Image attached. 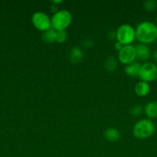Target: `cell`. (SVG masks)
I'll return each mask as SVG.
<instances>
[{
    "instance_id": "obj_5",
    "label": "cell",
    "mask_w": 157,
    "mask_h": 157,
    "mask_svg": "<svg viewBox=\"0 0 157 157\" xmlns=\"http://www.w3.org/2000/svg\"><path fill=\"white\" fill-rule=\"evenodd\" d=\"M138 78L140 81L150 83L157 80V64L146 61L141 64Z\"/></svg>"
},
{
    "instance_id": "obj_10",
    "label": "cell",
    "mask_w": 157,
    "mask_h": 157,
    "mask_svg": "<svg viewBox=\"0 0 157 157\" xmlns=\"http://www.w3.org/2000/svg\"><path fill=\"white\" fill-rule=\"evenodd\" d=\"M134 90L137 96L141 97V98L146 97L150 92V84L149 83L140 81L135 85Z\"/></svg>"
},
{
    "instance_id": "obj_11",
    "label": "cell",
    "mask_w": 157,
    "mask_h": 157,
    "mask_svg": "<svg viewBox=\"0 0 157 157\" xmlns=\"http://www.w3.org/2000/svg\"><path fill=\"white\" fill-rule=\"evenodd\" d=\"M69 58L70 61L74 64H78L81 62L82 59L83 58V51L78 46H75L72 48L69 53Z\"/></svg>"
},
{
    "instance_id": "obj_19",
    "label": "cell",
    "mask_w": 157,
    "mask_h": 157,
    "mask_svg": "<svg viewBox=\"0 0 157 157\" xmlns=\"http://www.w3.org/2000/svg\"><path fill=\"white\" fill-rule=\"evenodd\" d=\"M94 44V41L92 40L89 39V38H86V39L83 40V48H92Z\"/></svg>"
},
{
    "instance_id": "obj_2",
    "label": "cell",
    "mask_w": 157,
    "mask_h": 157,
    "mask_svg": "<svg viewBox=\"0 0 157 157\" xmlns=\"http://www.w3.org/2000/svg\"><path fill=\"white\" fill-rule=\"evenodd\" d=\"M155 131V125L152 120L143 118L137 121L132 128V133L137 139L145 140L150 137Z\"/></svg>"
},
{
    "instance_id": "obj_15",
    "label": "cell",
    "mask_w": 157,
    "mask_h": 157,
    "mask_svg": "<svg viewBox=\"0 0 157 157\" xmlns=\"http://www.w3.org/2000/svg\"><path fill=\"white\" fill-rule=\"evenodd\" d=\"M105 68L109 71H113L118 67V61L114 57L110 56L107 58V59L105 61Z\"/></svg>"
},
{
    "instance_id": "obj_22",
    "label": "cell",
    "mask_w": 157,
    "mask_h": 157,
    "mask_svg": "<svg viewBox=\"0 0 157 157\" xmlns=\"http://www.w3.org/2000/svg\"><path fill=\"white\" fill-rule=\"evenodd\" d=\"M50 9H51V11H52V12H53V14L55 13V12H56L57 11H58V6H55V5H52V6H51Z\"/></svg>"
},
{
    "instance_id": "obj_25",
    "label": "cell",
    "mask_w": 157,
    "mask_h": 157,
    "mask_svg": "<svg viewBox=\"0 0 157 157\" xmlns=\"http://www.w3.org/2000/svg\"><path fill=\"white\" fill-rule=\"evenodd\" d=\"M155 21H156V23H157V16H156V18H155Z\"/></svg>"
},
{
    "instance_id": "obj_4",
    "label": "cell",
    "mask_w": 157,
    "mask_h": 157,
    "mask_svg": "<svg viewBox=\"0 0 157 157\" xmlns=\"http://www.w3.org/2000/svg\"><path fill=\"white\" fill-rule=\"evenodd\" d=\"M116 41L121 43L123 45L132 44L135 39V29L131 25H120L115 31Z\"/></svg>"
},
{
    "instance_id": "obj_17",
    "label": "cell",
    "mask_w": 157,
    "mask_h": 157,
    "mask_svg": "<svg viewBox=\"0 0 157 157\" xmlns=\"http://www.w3.org/2000/svg\"><path fill=\"white\" fill-rule=\"evenodd\" d=\"M143 107H142L139 104H136V105H134L133 107H131L130 110V114L133 117H138L143 113Z\"/></svg>"
},
{
    "instance_id": "obj_6",
    "label": "cell",
    "mask_w": 157,
    "mask_h": 157,
    "mask_svg": "<svg viewBox=\"0 0 157 157\" xmlns=\"http://www.w3.org/2000/svg\"><path fill=\"white\" fill-rule=\"evenodd\" d=\"M32 23L34 27L41 32H46L52 28L51 18L46 12L38 11L32 15Z\"/></svg>"
},
{
    "instance_id": "obj_23",
    "label": "cell",
    "mask_w": 157,
    "mask_h": 157,
    "mask_svg": "<svg viewBox=\"0 0 157 157\" xmlns=\"http://www.w3.org/2000/svg\"><path fill=\"white\" fill-rule=\"evenodd\" d=\"M152 58H153L154 61L157 63V49L154 51L153 53H152Z\"/></svg>"
},
{
    "instance_id": "obj_13",
    "label": "cell",
    "mask_w": 157,
    "mask_h": 157,
    "mask_svg": "<svg viewBox=\"0 0 157 157\" xmlns=\"http://www.w3.org/2000/svg\"><path fill=\"white\" fill-rule=\"evenodd\" d=\"M104 136L108 141L116 142L120 138V132L115 127H109L105 130Z\"/></svg>"
},
{
    "instance_id": "obj_24",
    "label": "cell",
    "mask_w": 157,
    "mask_h": 157,
    "mask_svg": "<svg viewBox=\"0 0 157 157\" xmlns=\"http://www.w3.org/2000/svg\"><path fill=\"white\" fill-rule=\"evenodd\" d=\"M52 2L53 3L54 5H55V6H57V4H60V3L62 2V0H58V1H56V0H54V1H52Z\"/></svg>"
},
{
    "instance_id": "obj_20",
    "label": "cell",
    "mask_w": 157,
    "mask_h": 157,
    "mask_svg": "<svg viewBox=\"0 0 157 157\" xmlns=\"http://www.w3.org/2000/svg\"><path fill=\"white\" fill-rule=\"evenodd\" d=\"M123 46L124 45H123V44H122L120 42H119V41H116V42L114 44V48H115V50H117L118 52H119V51L123 48Z\"/></svg>"
},
{
    "instance_id": "obj_14",
    "label": "cell",
    "mask_w": 157,
    "mask_h": 157,
    "mask_svg": "<svg viewBox=\"0 0 157 157\" xmlns=\"http://www.w3.org/2000/svg\"><path fill=\"white\" fill-rule=\"evenodd\" d=\"M56 33L57 31L51 28L49 30L46 31L42 34V39L46 43L56 42Z\"/></svg>"
},
{
    "instance_id": "obj_1",
    "label": "cell",
    "mask_w": 157,
    "mask_h": 157,
    "mask_svg": "<svg viewBox=\"0 0 157 157\" xmlns=\"http://www.w3.org/2000/svg\"><path fill=\"white\" fill-rule=\"evenodd\" d=\"M135 29V39L139 43L148 45L157 39V25L152 21H142Z\"/></svg>"
},
{
    "instance_id": "obj_3",
    "label": "cell",
    "mask_w": 157,
    "mask_h": 157,
    "mask_svg": "<svg viewBox=\"0 0 157 157\" xmlns=\"http://www.w3.org/2000/svg\"><path fill=\"white\" fill-rule=\"evenodd\" d=\"M72 15L66 9H60L51 17L52 29L56 31H65L72 23Z\"/></svg>"
},
{
    "instance_id": "obj_26",
    "label": "cell",
    "mask_w": 157,
    "mask_h": 157,
    "mask_svg": "<svg viewBox=\"0 0 157 157\" xmlns=\"http://www.w3.org/2000/svg\"><path fill=\"white\" fill-rule=\"evenodd\" d=\"M156 127H157V123H156Z\"/></svg>"
},
{
    "instance_id": "obj_7",
    "label": "cell",
    "mask_w": 157,
    "mask_h": 157,
    "mask_svg": "<svg viewBox=\"0 0 157 157\" xmlns=\"http://www.w3.org/2000/svg\"><path fill=\"white\" fill-rule=\"evenodd\" d=\"M118 59L122 64L126 65L135 61L136 52H135V46L132 44L123 46V48L118 53Z\"/></svg>"
},
{
    "instance_id": "obj_18",
    "label": "cell",
    "mask_w": 157,
    "mask_h": 157,
    "mask_svg": "<svg viewBox=\"0 0 157 157\" xmlns=\"http://www.w3.org/2000/svg\"><path fill=\"white\" fill-rule=\"evenodd\" d=\"M67 39V33L66 31H57L56 42L63 43Z\"/></svg>"
},
{
    "instance_id": "obj_8",
    "label": "cell",
    "mask_w": 157,
    "mask_h": 157,
    "mask_svg": "<svg viewBox=\"0 0 157 157\" xmlns=\"http://www.w3.org/2000/svg\"><path fill=\"white\" fill-rule=\"evenodd\" d=\"M136 52V58L143 61H146L151 57V50L147 44L139 43L135 46Z\"/></svg>"
},
{
    "instance_id": "obj_12",
    "label": "cell",
    "mask_w": 157,
    "mask_h": 157,
    "mask_svg": "<svg viewBox=\"0 0 157 157\" xmlns=\"http://www.w3.org/2000/svg\"><path fill=\"white\" fill-rule=\"evenodd\" d=\"M140 66H141V64L137 62V61H134V62L131 63V64H127L126 66V67H125V73L128 76L132 77V78L138 77Z\"/></svg>"
},
{
    "instance_id": "obj_21",
    "label": "cell",
    "mask_w": 157,
    "mask_h": 157,
    "mask_svg": "<svg viewBox=\"0 0 157 157\" xmlns=\"http://www.w3.org/2000/svg\"><path fill=\"white\" fill-rule=\"evenodd\" d=\"M109 38L112 40L116 39V36H115V32H114V31H110L109 33Z\"/></svg>"
},
{
    "instance_id": "obj_16",
    "label": "cell",
    "mask_w": 157,
    "mask_h": 157,
    "mask_svg": "<svg viewBox=\"0 0 157 157\" xmlns=\"http://www.w3.org/2000/svg\"><path fill=\"white\" fill-rule=\"evenodd\" d=\"M143 7L148 12L154 11L157 7V2L155 0H147L143 3Z\"/></svg>"
},
{
    "instance_id": "obj_9",
    "label": "cell",
    "mask_w": 157,
    "mask_h": 157,
    "mask_svg": "<svg viewBox=\"0 0 157 157\" xmlns=\"http://www.w3.org/2000/svg\"><path fill=\"white\" fill-rule=\"evenodd\" d=\"M143 111L148 119H157V101H152L148 102L143 107Z\"/></svg>"
}]
</instances>
